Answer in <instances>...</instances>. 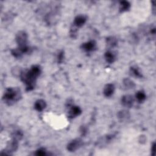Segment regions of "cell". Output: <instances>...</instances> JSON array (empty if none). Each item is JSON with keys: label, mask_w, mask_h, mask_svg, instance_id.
<instances>
[{"label": "cell", "mask_w": 156, "mask_h": 156, "mask_svg": "<svg viewBox=\"0 0 156 156\" xmlns=\"http://www.w3.org/2000/svg\"><path fill=\"white\" fill-rule=\"evenodd\" d=\"M65 58V53H64V51L62 50L60 51L58 54H57V62L58 63H62Z\"/></svg>", "instance_id": "obj_22"}, {"label": "cell", "mask_w": 156, "mask_h": 156, "mask_svg": "<svg viewBox=\"0 0 156 156\" xmlns=\"http://www.w3.org/2000/svg\"><path fill=\"white\" fill-rule=\"evenodd\" d=\"M87 16L83 15H79L76 16L74 19L73 24V27L76 29L81 27L85 24V23L87 21Z\"/></svg>", "instance_id": "obj_7"}, {"label": "cell", "mask_w": 156, "mask_h": 156, "mask_svg": "<svg viewBox=\"0 0 156 156\" xmlns=\"http://www.w3.org/2000/svg\"><path fill=\"white\" fill-rule=\"evenodd\" d=\"M21 98V90L17 87H9L5 89L2 100L8 105H12L19 101Z\"/></svg>", "instance_id": "obj_2"}, {"label": "cell", "mask_w": 156, "mask_h": 156, "mask_svg": "<svg viewBox=\"0 0 156 156\" xmlns=\"http://www.w3.org/2000/svg\"><path fill=\"white\" fill-rule=\"evenodd\" d=\"M135 99L139 103L143 102L146 99V94L143 90H140L135 94Z\"/></svg>", "instance_id": "obj_19"}, {"label": "cell", "mask_w": 156, "mask_h": 156, "mask_svg": "<svg viewBox=\"0 0 156 156\" xmlns=\"http://www.w3.org/2000/svg\"><path fill=\"white\" fill-rule=\"evenodd\" d=\"M104 58L107 63H112L116 60V55L114 54L113 52L108 50L105 52Z\"/></svg>", "instance_id": "obj_14"}, {"label": "cell", "mask_w": 156, "mask_h": 156, "mask_svg": "<svg viewBox=\"0 0 156 156\" xmlns=\"http://www.w3.org/2000/svg\"><path fill=\"white\" fill-rule=\"evenodd\" d=\"M115 91V86L113 83H107L105 85L104 90H103V93L104 95L107 97H110L112 96Z\"/></svg>", "instance_id": "obj_11"}, {"label": "cell", "mask_w": 156, "mask_h": 156, "mask_svg": "<svg viewBox=\"0 0 156 156\" xmlns=\"http://www.w3.org/2000/svg\"><path fill=\"white\" fill-rule=\"evenodd\" d=\"M83 144V141L80 138H76L71 140L66 146V149L69 152H74L79 149Z\"/></svg>", "instance_id": "obj_6"}, {"label": "cell", "mask_w": 156, "mask_h": 156, "mask_svg": "<svg viewBox=\"0 0 156 156\" xmlns=\"http://www.w3.org/2000/svg\"><path fill=\"white\" fill-rule=\"evenodd\" d=\"M69 107V108L68 113V116L69 118H76L82 113V110L79 106L71 105Z\"/></svg>", "instance_id": "obj_9"}, {"label": "cell", "mask_w": 156, "mask_h": 156, "mask_svg": "<svg viewBox=\"0 0 156 156\" xmlns=\"http://www.w3.org/2000/svg\"><path fill=\"white\" fill-rule=\"evenodd\" d=\"M130 74L131 76L137 77V78H141L143 77V75L141 74V72L140 71L139 68L137 66H132L130 68L129 70Z\"/></svg>", "instance_id": "obj_15"}, {"label": "cell", "mask_w": 156, "mask_h": 156, "mask_svg": "<svg viewBox=\"0 0 156 156\" xmlns=\"http://www.w3.org/2000/svg\"><path fill=\"white\" fill-rule=\"evenodd\" d=\"M130 8V4L129 1H122L119 2V12H125L128 11Z\"/></svg>", "instance_id": "obj_18"}, {"label": "cell", "mask_w": 156, "mask_h": 156, "mask_svg": "<svg viewBox=\"0 0 156 156\" xmlns=\"http://www.w3.org/2000/svg\"><path fill=\"white\" fill-rule=\"evenodd\" d=\"M134 102L133 97L130 94H126L121 97V104L127 108H130L132 107Z\"/></svg>", "instance_id": "obj_8"}, {"label": "cell", "mask_w": 156, "mask_h": 156, "mask_svg": "<svg viewBox=\"0 0 156 156\" xmlns=\"http://www.w3.org/2000/svg\"><path fill=\"white\" fill-rule=\"evenodd\" d=\"M46 107V102L43 99H38L35 102L34 108L38 112L43 111Z\"/></svg>", "instance_id": "obj_13"}, {"label": "cell", "mask_w": 156, "mask_h": 156, "mask_svg": "<svg viewBox=\"0 0 156 156\" xmlns=\"http://www.w3.org/2000/svg\"><path fill=\"white\" fill-rule=\"evenodd\" d=\"M27 34L24 30L18 32L15 36V41L18 44V47L23 48L27 45Z\"/></svg>", "instance_id": "obj_4"}, {"label": "cell", "mask_w": 156, "mask_h": 156, "mask_svg": "<svg viewBox=\"0 0 156 156\" xmlns=\"http://www.w3.org/2000/svg\"><path fill=\"white\" fill-rule=\"evenodd\" d=\"M105 42L107 47H108L109 48H113L117 46L118 40L116 37L113 36H110L106 38Z\"/></svg>", "instance_id": "obj_16"}, {"label": "cell", "mask_w": 156, "mask_h": 156, "mask_svg": "<svg viewBox=\"0 0 156 156\" xmlns=\"http://www.w3.org/2000/svg\"><path fill=\"white\" fill-rule=\"evenodd\" d=\"M80 132L82 136H85L88 132V128L86 126L83 125L80 127Z\"/></svg>", "instance_id": "obj_23"}, {"label": "cell", "mask_w": 156, "mask_h": 156, "mask_svg": "<svg viewBox=\"0 0 156 156\" xmlns=\"http://www.w3.org/2000/svg\"><path fill=\"white\" fill-rule=\"evenodd\" d=\"M146 136H144V135H141L140 136V138H139V141L140 143L143 144V143H144L146 142Z\"/></svg>", "instance_id": "obj_24"}, {"label": "cell", "mask_w": 156, "mask_h": 156, "mask_svg": "<svg viewBox=\"0 0 156 156\" xmlns=\"http://www.w3.org/2000/svg\"><path fill=\"white\" fill-rule=\"evenodd\" d=\"M130 116V113L127 110H121L117 113V117L121 122H125L129 119Z\"/></svg>", "instance_id": "obj_12"}, {"label": "cell", "mask_w": 156, "mask_h": 156, "mask_svg": "<svg viewBox=\"0 0 156 156\" xmlns=\"http://www.w3.org/2000/svg\"><path fill=\"white\" fill-rule=\"evenodd\" d=\"M34 155L37 156H44V155H49V154L47 153V151L44 148L41 147L37 149V151H35Z\"/></svg>", "instance_id": "obj_21"}, {"label": "cell", "mask_w": 156, "mask_h": 156, "mask_svg": "<svg viewBox=\"0 0 156 156\" xmlns=\"http://www.w3.org/2000/svg\"><path fill=\"white\" fill-rule=\"evenodd\" d=\"M41 72V68L37 65H32L29 69L21 71L20 77L21 81L25 83L27 91L34 90L35 86L36 80L40 75Z\"/></svg>", "instance_id": "obj_1"}, {"label": "cell", "mask_w": 156, "mask_h": 156, "mask_svg": "<svg viewBox=\"0 0 156 156\" xmlns=\"http://www.w3.org/2000/svg\"><path fill=\"white\" fill-rule=\"evenodd\" d=\"M155 143L154 142L151 146V154L152 155H155Z\"/></svg>", "instance_id": "obj_25"}, {"label": "cell", "mask_w": 156, "mask_h": 156, "mask_svg": "<svg viewBox=\"0 0 156 156\" xmlns=\"http://www.w3.org/2000/svg\"><path fill=\"white\" fill-rule=\"evenodd\" d=\"M116 135L114 133L111 134H107L105 135L102 136L100 137L96 142V144L101 147H104L108 145L115 138Z\"/></svg>", "instance_id": "obj_5"}, {"label": "cell", "mask_w": 156, "mask_h": 156, "mask_svg": "<svg viewBox=\"0 0 156 156\" xmlns=\"http://www.w3.org/2000/svg\"><path fill=\"white\" fill-rule=\"evenodd\" d=\"M122 85L126 90H131L135 87L134 82L129 78H125L122 80Z\"/></svg>", "instance_id": "obj_17"}, {"label": "cell", "mask_w": 156, "mask_h": 156, "mask_svg": "<svg viewBox=\"0 0 156 156\" xmlns=\"http://www.w3.org/2000/svg\"><path fill=\"white\" fill-rule=\"evenodd\" d=\"M81 48L85 52H92L96 49V43L94 40H90L82 43Z\"/></svg>", "instance_id": "obj_10"}, {"label": "cell", "mask_w": 156, "mask_h": 156, "mask_svg": "<svg viewBox=\"0 0 156 156\" xmlns=\"http://www.w3.org/2000/svg\"><path fill=\"white\" fill-rule=\"evenodd\" d=\"M23 136V132L20 129H16L11 133V137L18 141L21 140Z\"/></svg>", "instance_id": "obj_20"}, {"label": "cell", "mask_w": 156, "mask_h": 156, "mask_svg": "<svg viewBox=\"0 0 156 156\" xmlns=\"http://www.w3.org/2000/svg\"><path fill=\"white\" fill-rule=\"evenodd\" d=\"M18 148V141L12 138L7 143L6 147L1 151V154L4 155H12V154L17 151Z\"/></svg>", "instance_id": "obj_3"}]
</instances>
